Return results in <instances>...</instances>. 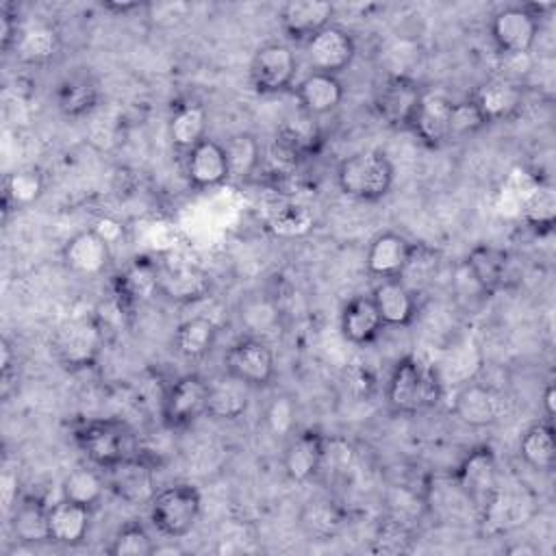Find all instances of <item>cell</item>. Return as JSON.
Instances as JSON below:
<instances>
[{"mask_svg": "<svg viewBox=\"0 0 556 556\" xmlns=\"http://www.w3.org/2000/svg\"><path fill=\"white\" fill-rule=\"evenodd\" d=\"M443 397V380L434 365L413 354L402 356L387 382V406L393 415H419L432 410Z\"/></svg>", "mask_w": 556, "mask_h": 556, "instance_id": "6da1fadb", "label": "cell"}, {"mask_svg": "<svg viewBox=\"0 0 556 556\" xmlns=\"http://www.w3.org/2000/svg\"><path fill=\"white\" fill-rule=\"evenodd\" d=\"M74 439L78 447L85 452L87 460L100 467L102 471L139 454L132 428L126 421L113 417L83 421L76 428Z\"/></svg>", "mask_w": 556, "mask_h": 556, "instance_id": "7a4b0ae2", "label": "cell"}, {"mask_svg": "<svg viewBox=\"0 0 556 556\" xmlns=\"http://www.w3.org/2000/svg\"><path fill=\"white\" fill-rule=\"evenodd\" d=\"M393 163L380 150H358L341 159L337 165V185L341 193L363 200L376 202L384 198L393 187Z\"/></svg>", "mask_w": 556, "mask_h": 556, "instance_id": "3957f363", "label": "cell"}, {"mask_svg": "<svg viewBox=\"0 0 556 556\" xmlns=\"http://www.w3.org/2000/svg\"><path fill=\"white\" fill-rule=\"evenodd\" d=\"M104 348V326L93 315H74L56 326L50 350L72 371L93 367Z\"/></svg>", "mask_w": 556, "mask_h": 556, "instance_id": "277c9868", "label": "cell"}, {"mask_svg": "<svg viewBox=\"0 0 556 556\" xmlns=\"http://www.w3.org/2000/svg\"><path fill=\"white\" fill-rule=\"evenodd\" d=\"M554 4H510L493 13L489 33L491 41L504 56H523L539 37L543 9Z\"/></svg>", "mask_w": 556, "mask_h": 556, "instance_id": "5b68a950", "label": "cell"}, {"mask_svg": "<svg viewBox=\"0 0 556 556\" xmlns=\"http://www.w3.org/2000/svg\"><path fill=\"white\" fill-rule=\"evenodd\" d=\"M202 497L200 491L191 484H172L152 497L148 504L150 523L159 534L167 539H180L193 530L200 519Z\"/></svg>", "mask_w": 556, "mask_h": 556, "instance_id": "8992f818", "label": "cell"}, {"mask_svg": "<svg viewBox=\"0 0 556 556\" xmlns=\"http://www.w3.org/2000/svg\"><path fill=\"white\" fill-rule=\"evenodd\" d=\"M424 89L408 74H387L374 91L371 106L376 117L395 130H408L417 106L421 102Z\"/></svg>", "mask_w": 556, "mask_h": 556, "instance_id": "52a82bcc", "label": "cell"}, {"mask_svg": "<svg viewBox=\"0 0 556 556\" xmlns=\"http://www.w3.org/2000/svg\"><path fill=\"white\" fill-rule=\"evenodd\" d=\"M224 371L250 389H265L276 378V358L265 339L245 334L228 345L224 354Z\"/></svg>", "mask_w": 556, "mask_h": 556, "instance_id": "ba28073f", "label": "cell"}, {"mask_svg": "<svg viewBox=\"0 0 556 556\" xmlns=\"http://www.w3.org/2000/svg\"><path fill=\"white\" fill-rule=\"evenodd\" d=\"M208 378L191 371L178 376L163 393L161 415L167 428L182 430L206 415Z\"/></svg>", "mask_w": 556, "mask_h": 556, "instance_id": "9c48e42d", "label": "cell"}, {"mask_svg": "<svg viewBox=\"0 0 556 556\" xmlns=\"http://www.w3.org/2000/svg\"><path fill=\"white\" fill-rule=\"evenodd\" d=\"M298 74L295 52L280 41L256 48L250 61V83L256 93L274 96L291 89Z\"/></svg>", "mask_w": 556, "mask_h": 556, "instance_id": "30bf717a", "label": "cell"}, {"mask_svg": "<svg viewBox=\"0 0 556 556\" xmlns=\"http://www.w3.org/2000/svg\"><path fill=\"white\" fill-rule=\"evenodd\" d=\"M452 478L467 502L484 508V504L497 491V463L493 450L489 445L469 450Z\"/></svg>", "mask_w": 556, "mask_h": 556, "instance_id": "8fae6325", "label": "cell"}, {"mask_svg": "<svg viewBox=\"0 0 556 556\" xmlns=\"http://www.w3.org/2000/svg\"><path fill=\"white\" fill-rule=\"evenodd\" d=\"M321 143H324V132L317 117L304 111L287 115L278 124L276 137H274V148L282 156V161L291 165L317 154Z\"/></svg>", "mask_w": 556, "mask_h": 556, "instance_id": "7c38bea8", "label": "cell"}, {"mask_svg": "<svg viewBox=\"0 0 556 556\" xmlns=\"http://www.w3.org/2000/svg\"><path fill=\"white\" fill-rule=\"evenodd\" d=\"M356 54V41L350 30L339 24H330L306 41V59L313 72L339 76Z\"/></svg>", "mask_w": 556, "mask_h": 556, "instance_id": "4fadbf2b", "label": "cell"}, {"mask_svg": "<svg viewBox=\"0 0 556 556\" xmlns=\"http://www.w3.org/2000/svg\"><path fill=\"white\" fill-rule=\"evenodd\" d=\"M113 245L104 241L91 226L85 230L74 232L61 248V261L63 265L85 278H93L106 271L111 265Z\"/></svg>", "mask_w": 556, "mask_h": 556, "instance_id": "5bb4252c", "label": "cell"}, {"mask_svg": "<svg viewBox=\"0 0 556 556\" xmlns=\"http://www.w3.org/2000/svg\"><path fill=\"white\" fill-rule=\"evenodd\" d=\"M454 415L471 428H486L504 417V395L491 384L465 382L452 402Z\"/></svg>", "mask_w": 556, "mask_h": 556, "instance_id": "9a60e30c", "label": "cell"}, {"mask_svg": "<svg viewBox=\"0 0 556 556\" xmlns=\"http://www.w3.org/2000/svg\"><path fill=\"white\" fill-rule=\"evenodd\" d=\"M454 104L456 100H450L443 93L424 91L408 130H413V135L428 148H441L443 143L454 141L452 139Z\"/></svg>", "mask_w": 556, "mask_h": 556, "instance_id": "2e32d148", "label": "cell"}, {"mask_svg": "<svg viewBox=\"0 0 556 556\" xmlns=\"http://www.w3.org/2000/svg\"><path fill=\"white\" fill-rule=\"evenodd\" d=\"M106 484L122 502L130 506L150 504L156 495L154 465L143 454H137L106 469Z\"/></svg>", "mask_w": 556, "mask_h": 556, "instance_id": "e0dca14e", "label": "cell"}, {"mask_svg": "<svg viewBox=\"0 0 556 556\" xmlns=\"http://www.w3.org/2000/svg\"><path fill=\"white\" fill-rule=\"evenodd\" d=\"M326 434L315 428L295 430L285 447L282 467L293 482H311L317 478L324 465L326 452Z\"/></svg>", "mask_w": 556, "mask_h": 556, "instance_id": "ac0fdd59", "label": "cell"}, {"mask_svg": "<svg viewBox=\"0 0 556 556\" xmlns=\"http://www.w3.org/2000/svg\"><path fill=\"white\" fill-rule=\"evenodd\" d=\"M415 250H417V243L406 239L404 235L393 230L380 232L378 237L371 239L367 248V254H365L367 271L380 280L402 278Z\"/></svg>", "mask_w": 556, "mask_h": 556, "instance_id": "d6986e66", "label": "cell"}, {"mask_svg": "<svg viewBox=\"0 0 556 556\" xmlns=\"http://www.w3.org/2000/svg\"><path fill=\"white\" fill-rule=\"evenodd\" d=\"M185 176L193 189H213L230 180V169L222 141L211 137L185 152Z\"/></svg>", "mask_w": 556, "mask_h": 556, "instance_id": "ffe728a7", "label": "cell"}, {"mask_svg": "<svg viewBox=\"0 0 556 556\" xmlns=\"http://www.w3.org/2000/svg\"><path fill=\"white\" fill-rule=\"evenodd\" d=\"M467 271L482 293L506 289L513 280V256L497 245L478 243L467 254Z\"/></svg>", "mask_w": 556, "mask_h": 556, "instance_id": "44dd1931", "label": "cell"}, {"mask_svg": "<svg viewBox=\"0 0 556 556\" xmlns=\"http://www.w3.org/2000/svg\"><path fill=\"white\" fill-rule=\"evenodd\" d=\"M334 4L324 0H291L280 7L278 20L282 33L293 39L306 43L326 26L334 24Z\"/></svg>", "mask_w": 556, "mask_h": 556, "instance_id": "7402d4cb", "label": "cell"}, {"mask_svg": "<svg viewBox=\"0 0 556 556\" xmlns=\"http://www.w3.org/2000/svg\"><path fill=\"white\" fill-rule=\"evenodd\" d=\"M469 100L476 104L486 124H497L513 119L521 111L523 89L510 78H491L476 87Z\"/></svg>", "mask_w": 556, "mask_h": 556, "instance_id": "603a6c76", "label": "cell"}, {"mask_svg": "<svg viewBox=\"0 0 556 556\" xmlns=\"http://www.w3.org/2000/svg\"><path fill=\"white\" fill-rule=\"evenodd\" d=\"M91 528V508L67 497L48 508V541L61 547H78Z\"/></svg>", "mask_w": 556, "mask_h": 556, "instance_id": "cb8c5ba5", "label": "cell"}, {"mask_svg": "<svg viewBox=\"0 0 556 556\" xmlns=\"http://www.w3.org/2000/svg\"><path fill=\"white\" fill-rule=\"evenodd\" d=\"M371 300L384 321L391 328L410 326L417 317V293L402 278H384L371 289Z\"/></svg>", "mask_w": 556, "mask_h": 556, "instance_id": "d4e9b609", "label": "cell"}, {"mask_svg": "<svg viewBox=\"0 0 556 556\" xmlns=\"http://www.w3.org/2000/svg\"><path fill=\"white\" fill-rule=\"evenodd\" d=\"M345 87L339 76L324 74V72H308L298 85H295V98L300 104V111L321 117L339 109L343 102Z\"/></svg>", "mask_w": 556, "mask_h": 556, "instance_id": "484cf974", "label": "cell"}, {"mask_svg": "<svg viewBox=\"0 0 556 556\" xmlns=\"http://www.w3.org/2000/svg\"><path fill=\"white\" fill-rule=\"evenodd\" d=\"M348 523L345 508L324 495L306 500L298 510V526L311 541H330Z\"/></svg>", "mask_w": 556, "mask_h": 556, "instance_id": "4316f807", "label": "cell"}, {"mask_svg": "<svg viewBox=\"0 0 556 556\" xmlns=\"http://www.w3.org/2000/svg\"><path fill=\"white\" fill-rule=\"evenodd\" d=\"M339 326L341 334L354 345H367L376 341L380 332L387 328L371 295L365 293H358L343 304Z\"/></svg>", "mask_w": 556, "mask_h": 556, "instance_id": "83f0119b", "label": "cell"}, {"mask_svg": "<svg viewBox=\"0 0 556 556\" xmlns=\"http://www.w3.org/2000/svg\"><path fill=\"white\" fill-rule=\"evenodd\" d=\"M61 50V35L59 30L48 22H35L24 24L17 41L13 46V54L20 63L41 67L54 61V56Z\"/></svg>", "mask_w": 556, "mask_h": 556, "instance_id": "f1b7e54d", "label": "cell"}, {"mask_svg": "<svg viewBox=\"0 0 556 556\" xmlns=\"http://www.w3.org/2000/svg\"><path fill=\"white\" fill-rule=\"evenodd\" d=\"M100 87L87 74H74L59 83L54 91L56 109L67 119L89 117L100 106Z\"/></svg>", "mask_w": 556, "mask_h": 556, "instance_id": "f546056e", "label": "cell"}, {"mask_svg": "<svg viewBox=\"0 0 556 556\" xmlns=\"http://www.w3.org/2000/svg\"><path fill=\"white\" fill-rule=\"evenodd\" d=\"M250 387L230 374H222L208 380V400L206 415L213 419L232 421L239 419L250 406Z\"/></svg>", "mask_w": 556, "mask_h": 556, "instance_id": "4dcf8cb0", "label": "cell"}, {"mask_svg": "<svg viewBox=\"0 0 556 556\" xmlns=\"http://www.w3.org/2000/svg\"><path fill=\"white\" fill-rule=\"evenodd\" d=\"M208 113L206 106L198 100H185L172 109L167 122V135L174 148L189 152L195 143L206 139Z\"/></svg>", "mask_w": 556, "mask_h": 556, "instance_id": "1f68e13d", "label": "cell"}, {"mask_svg": "<svg viewBox=\"0 0 556 556\" xmlns=\"http://www.w3.org/2000/svg\"><path fill=\"white\" fill-rule=\"evenodd\" d=\"M46 191V174L37 165H24L2 178V208L22 211L33 206Z\"/></svg>", "mask_w": 556, "mask_h": 556, "instance_id": "d6a6232c", "label": "cell"}, {"mask_svg": "<svg viewBox=\"0 0 556 556\" xmlns=\"http://www.w3.org/2000/svg\"><path fill=\"white\" fill-rule=\"evenodd\" d=\"M211 291V276L193 265L174 269H159V293L176 302H193L206 298Z\"/></svg>", "mask_w": 556, "mask_h": 556, "instance_id": "836d02e7", "label": "cell"}, {"mask_svg": "<svg viewBox=\"0 0 556 556\" xmlns=\"http://www.w3.org/2000/svg\"><path fill=\"white\" fill-rule=\"evenodd\" d=\"M48 508L50 504L37 495L20 497L11 510L13 536L24 545L48 541Z\"/></svg>", "mask_w": 556, "mask_h": 556, "instance_id": "e575fe53", "label": "cell"}, {"mask_svg": "<svg viewBox=\"0 0 556 556\" xmlns=\"http://www.w3.org/2000/svg\"><path fill=\"white\" fill-rule=\"evenodd\" d=\"M217 341V324L208 317L195 315L185 321H180L174 330V350L187 361H200L204 358Z\"/></svg>", "mask_w": 556, "mask_h": 556, "instance_id": "d590c367", "label": "cell"}, {"mask_svg": "<svg viewBox=\"0 0 556 556\" xmlns=\"http://www.w3.org/2000/svg\"><path fill=\"white\" fill-rule=\"evenodd\" d=\"M519 454L534 471H552L556 465V439L552 419L536 421L523 430L519 439Z\"/></svg>", "mask_w": 556, "mask_h": 556, "instance_id": "8d00e7d4", "label": "cell"}, {"mask_svg": "<svg viewBox=\"0 0 556 556\" xmlns=\"http://www.w3.org/2000/svg\"><path fill=\"white\" fill-rule=\"evenodd\" d=\"M159 293V267L148 258L130 263L115 280V295L122 304H137Z\"/></svg>", "mask_w": 556, "mask_h": 556, "instance_id": "74e56055", "label": "cell"}, {"mask_svg": "<svg viewBox=\"0 0 556 556\" xmlns=\"http://www.w3.org/2000/svg\"><path fill=\"white\" fill-rule=\"evenodd\" d=\"M521 217L539 235H547L556 224V191L549 182H534L521 198Z\"/></svg>", "mask_w": 556, "mask_h": 556, "instance_id": "f35d334b", "label": "cell"}, {"mask_svg": "<svg viewBox=\"0 0 556 556\" xmlns=\"http://www.w3.org/2000/svg\"><path fill=\"white\" fill-rule=\"evenodd\" d=\"M106 489H109V484H106V478L100 467L78 465L65 473V478L61 482V497H67L72 502L93 508L102 500Z\"/></svg>", "mask_w": 556, "mask_h": 556, "instance_id": "ab89813d", "label": "cell"}, {"mask_svg": "<svg viewBox=\"0 0 556 556\" xmlns=\"http://www.w3.org/2000/svg\"><path fill=\"white\" fill-rule=\"evenodd\" d=\"M228 169H230V180H248L252 178L258 167H261V143L252 132H235L226 141H222Z\"/></svg>", "mask_w": 556, "mask_h": 556, "instance_id": "60d3db41", "label": "cell"}, {"mask_svg": "<svg viewBox=\"0 0 556 556\" xmlns=\"http://www.w3.org/2000/svg\"><path fill=\"white\" fill-rule=\"evenodd\" d=\"M156 552V543L148 528L139 521L124 523L111 539L106 554L109 556H152Z\"/></svg>", "mask_w": 556, "mask_h": 556, "instance_id": "b9f144b4", "label": "cell"}, {"mask_svg": "<svg viewBox=\"0 0 556 556\" xmlns=\"http://www.w3.org/2000/svg\"><path fill=\"white\" fill-rule=\"evenodd\" d=\"M295 402L291 395H276L271 397V402L265 406V415L263 421L269 430L271 437L276 439H289L295 432Z\"/></svg>", "mask_w": 556, "mask_h": 556, "instance_id": "7bdbcfd3", "label": "cell"}, {"mask_svg": "<svg viewBox=\"0 0 556 556\" xmlns=\"http://www.w3.org/2000/svg\"><path fill=\"white\" fill-rule=\"evenodd\" d=\"M484 126H486V122L482 119L480 111L476 109V104L469 98L454 104V119H452V139L454 141L476 135Z\"/></svg>", "mask_w": 556, "mask_h": 556, "instance_id": "ee69618b", "label": "cell"}, {"mask_svg": "<svg viewBox=\"0 0 556 556\" xmlns=\"http://www.w3.org/2000/svg\"><path fill=\"white\" fill-rule=\"evenodd\" d=\"M311 215L300 204H287L271 215V228L280 235H300L308 230Z\"/></svg>", "mask_w": 556, "mask_h": 556, "instance_id": "f6af8a7d", "label": "cell"}, {"mask_svg": "<svg viewBox=\"0 0 556 556\" xmlns=\"http://www.w3.org/2000/svg\"><path fill=\"white\" fill-rule=\"evenodd\" d=\"M22 22L17 13L11 9V4H2L0 9V48L4 54L13 52V46L17 41V35L22 30Z\"/></svg>", "mask_w": 556, "mask_h": 556, "instance_id": "bcb514c9", "label": "cell"}, {"mask_svg": "<svg viewBox=\"0 0 556 556\" xmlns=\"http://www.w3.org/2000/svg\"><path fill=\"white\" fill-rule=\"evenodd\" d=\"M91 228H93L104 241H109L111 245L124 237V226H122V222H117V219L111 217V215L98 217V219L91 224Z\"/></svg>", "mask_w": 556, "mask_h": 556, "instance_id": "7dc6e473", "label": "cell"}, {"mask_svg": "<svg viewBox=\"0 0 556 556\" xmlns=\"http://www.w3.org/2000/svg\"><path fill=\"white\" fill-rule=\"evenodd\" d=\"M17 367V352L13 350L11 341L7 337H2L0 341V374H2V387H4V393H7V387H9V378H11V371Z\"/></svg>", "mask_w": 556, "mask_h": 556, "instance_id": "c3c4849f", "label": "cell"}, {"mask_svg": "<svg viewBox=\"0 0 556 556\" xmlns=\"http://www.w3.org/2000/svg\"><path fill=\"white\" fill-rule=\"evenodd\" d=\"M17 504V476L11 471L2 473V508L4 513H11Z\"/></svg>", "mask_w": 556, "mask_h": 556, "instance_id": "681fc988", "label": "cell"}, {"mask_svg": "<svg viewBox=\"0 0 556 556\" xmlns=\"http://www.w3.org/2000/svg\"><path fill=\"white\" fill-rule=\"evenodd\" d=\"M100 7L104 9V11H111V13H117V15H126V13H130V11H137V9H141L143 4L141 2H130V0H106V2H100Z\"/></svg>", "mask_w": 556, "mask_h": 556, "instance_id": "f907efd6", "label": "cell"}, {"mask_svg": "<svg viewBox=\"0 0 556 556\" xmlns=\"http://www.w3.org/2000/svg\"><path fill=\"white\" fill-rule=\"evenodd\" d=\"M543 408H545V419H552L556 413V389L552 382H547L543 391Z\"/></svg>", "mask_w": 556, "mask_h": 556, "instance_id": "816d5d0a", "label": "cell"}, {"mask_svg": "<svg viewBox=\"0 0 556 556\" xmlns=\"http://www.w3.org/2000/svg\"><path fill=\"white\" fill-rule=\"evenodd\" d=\"M539 552V547L536 545H532V543H513V545H508L506 547V554H510V556H519V554H523V556H534Z\"/></svg>", "mask_w": 556, "mask_h": 556, "instance_id": "f5cc1de1", "label": "cell"}]
</instances>
